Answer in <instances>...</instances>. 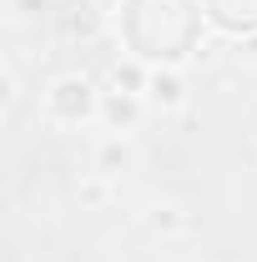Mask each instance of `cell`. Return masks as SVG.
<instances>
[{
    "label": "cell",
    "mask_w": 257,
    "mask_h": 262,
    "mask_svg": "<svg viewBox=\"0 0 257 262\" xmlns=\"http://www.w3.org/2000/svg\"><path fill=\"white\" fill-rule=\"evenodd\" d=\"M91 116H101V91L86 76H56V81L46 86V121H56V126H81V121H91Z\"/></svg>",
    "instance_id": "cell-1"
},
{
    "label": "cell",
    "mask_w": 257,
    "mask_h": 262,
    "mask_svg": "<svg viewBox=\"0 0 257 262\" xmlns=\"http://www.w3.org/2000/svg\"><path fill=\"white\" fill-rule=\"evenodd\" d=\"M146 96H131V91H101V126L111 131V136H131V131L146 121Z\"/></svg>",
    "instance_id": "cell-2"
},
{
    "label": "cell",
    "mask_w": 257,
    "mask_h": 262,
    "mask_svg": "<svg viewBox=\"0 0 257 262\" xmlns=\"http://www.w3.org/2000/svg\"><path fill=\"white\" fill-rule=\"evenodd\" d=\"M146 106H152V111H182V106H187V81H182L177 66H152Z\"/></svg>",
    "instance_id": "cell-3"
},
{
    "label": "cell",
    "mask_w": 257,
    "mask_h": 262,
    "mask_svg": "<svg viewBox=\"0 0 257 262\" xmlns=\"http://www.w3.org/2000/svg\"><path fill=\"white\" fill-rule=\"evenodd\" d=\"M146 81H152V66H141V61H116L111 66V91L146 96Z\"/></svg>",
    "instance_id": "cell-4"
},
{
    "label": "cell",
    "mask_w": 257,
    "mask_h": 262,
    "mask_svg": "<svg viewBox=\"0 0 257 262\" xmlns=\"http://www.w3.org/2000/svg\"><path fill=\"white\" fill-rule=\"evenodd\" d=\"M126 162H131V136H106L96 146V171L101 177H116Z\"/></svg>",
    "instance_id": "cell-5"
},
{
    "label": "cell",
    "mask_w": 257,
    "mask_h": 262,
    "mask_svg": "<svg viewBox=\"0 0 257 262\" xmlns=\"http://www.w3.org/2000/svg\"><path fill=\"white\" fill-rule=\"evenodd\" d=\"M76 202L81 207H106L111 202V177H101V171H91V177H81V187H76Z\"/></svg>",
    "instance_id": "cell-6"
},
{
    "label": "cell",
    "mask_w": 257,
    "mask_h": 262,
    "mask_svg": "<svg viewBox=\"0 0 257 262\" xmlns=\"http://www.w3.org/2000/svg\"><path fill=\"white\" fill-rule=\"evenodd\" d=\"M146 227L161 232V237H172V232H187V217L177 207H146Z\"/></svg>",
    "instance_id": "cell-7"
},
{
    "label": "cell",
    "mask_w": 257,
    "mask_h": 262,
    "mask_svg": "<svg viewBox=\"0 0 257 262\" xmlns=\"http://www.w3.org/2000/svg\"><path fill=\"white\" fill-rule=\"evenodd\" d=\"M0 101H5V111L15 106V71L5 66V76H0Z\"/></svg>",
    "instance_id": "cell-8"
}]
</instances>
